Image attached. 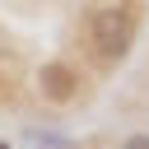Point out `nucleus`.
Here are the masks:
<instances>
[{
  "instance_id": "2",
  "label": "nucleus",
  "mask_w": 149,
  "mask_h": 149,
  "mask_svg": "<svg viewBox=\"0 0 149 149\" xmlns=\"http://www.w3.org/2000/svg\"><path fill=\"white\" fill-rule=\"evenodd\" d=\"M33 84H37V93H42V102H51V107H70L74 98H79V70L74 65H65V61H47L37 74H33Z\"/></svg>"
},
{
  "instance_id": "6",
  "label": "nucleus",
  "mask_w": 149,
  "mask_h": 149,
  "mask_svg": "<svg viewBox=\"0 0 149 149\" xmlns=\"http://www.w3.org/2000/svg\"><path fill=\"white\" fill-rule=\"evenodd\" d=\"M0 149H9V144H5V140H0Z\"/></svg>"
},
{
  "instance_id": "3",
  "label": "nucleus",
  "mask_w": 149,
  "mask_h": 149,
  "mask_svg": "<svg viewBox=\"0 0 149 149\" xmlns=\"http://www.w3.org/2000/svg\"><path fill=\"white\" fill-rule=\"evenodd\" d=\"M28 98V65L14 47L0 51V107H19Z\"/></svg>"
},
{
  "instance_id": "1",
  "label": "nucleus",
  "mask_w": 149,
  "mask_h": 149,
  "mask_svg": "<svg viewBox=\"0 0 149 149\" xmlns=\"http://www.w3.org/2000/svg\"><path fill=\"white\" fill-rule=\"evenodd\" d=\"M140 23H144V0H93L79 19V33H84V47L102 65H116L130 56Z\"/></svg>"
},
{
  "instance_id": "4",
  "label": "nucleus",
  "mask_w": 149,
  "mask_h": 149,
  "mask_svg": "<svg viewBox=\"0 0 149 149\" xmlns=\"http://www.w3.org/2000/svg\"><path fill=\"white\" fill-rule=\"evenodd\" d=\"M121 149H149V135H126Z\"/></svg>"
},
{
  "instance_id": "5",
  "label": "nucleus",
  "mask_w": 149,
  "mask_h": 149,
  "mask_svg": "<svg viewBox=\"0 0 149 149\" xmlns=\"http://www.w3.org/2000/svg\"><path fill=\"white\" fill-rule=\"evenodd\" d=\"M5 47H9V42H5V37H0V51H5Z\"/></svg>"
}]
</instances>
